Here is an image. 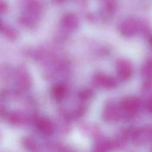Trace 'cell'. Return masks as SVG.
Segmentation results:
<instances>
[{
  "mask_svg": "<svg viewBox=\"0 0 152 152\" xmlns=\"http://www.w3.org/2000/svg\"><path fill=\"white\" fill-rule=\"evenodd\" d=\"M116 69L118 77L123 80H126L129 79L132 75V65L126 59H118L116 64Z\"/></svg>",
  "mask_w": 152,
  "mask_h": 152,
  "instance_id": "6da1fadb",
  "label": "cell"
},
{
  "mask_svg": "<svg viewBox=\"0 0 152 152\" xmlns=\"http://www.w3.org/2000/svg\"><path fill=\"white\" fill-rule=\"evenodd\" d=\"M36 127L38 131L45 135H52L55 129V124L52 120L48 118H39L36 122Z\"/></svg>",
  "mask_w": 152,
  "mask_h": 152,
  "instance_id": "7a4b0ae2",
  "label": "cell"
},
{
  "mask_svg": "<svg viewBox=\"0 0 152 152\" xmlns=\"http://www.w3.org/2000/svg\"><path fill=\"white\" fill-rule=\"evenodd\" d=\"M94 81L98 86L106 89L112 88L116 85L115 80L103 72L97 73L94 77Z\"/></svg>",
  "mask_w": 152,
  "mask_h": 152,
  "instance_id": "3957f363",
  "label": "cell"
},
{
  "mask_svg": "<svg viewBox=\"0 0 152 152\" xmlns=\"http://www.w3.org/2000/svg\"><path fill=\"white\" fill-rule=\"evenodd\" d=\"M122 109L128 114L135 113L139 108L138 100L134 97H129L124 99L121 103Z\"/></svg>",
  "mask_w": 152,
  "mask_h": 152,
  "instance_id": "277c9868",
  "label": "cell"
},
{
  "mask_svg": "<svg viewBox=\"0 0 152 152\" xmlns=\"http://www.w3.org/2000/svg\"><path fill=\"white\" fill-rule=\"evenodd\" d=\"M136 23L132 20H128L123 22L121 27V32L125 37H130L134 35L136 31Z\"/></svg>",
  "mask_w": 152,
  "mask_h": 152,
  "instance_id": "5b68a950",
  "label": "cell"
},
{
  "mask_svg": "<svg viewBox=\"0 0 152 152\" xmlns=\"http://www.w3.org/2000/svg\"><path fill=\"white\" fill-rule=\"evenodd\" d=\"M119 118V113L116 106L109 104L103 111V118L108 122L115 121Z\"/></svg>",
  "mask_w": 152,
  "mask_h": 152,
  "instance_id": "8992f818",
  "label": "cell"
},
{
  "mask_svg": "<svg viewBox=\"0 0 152 152\" xmlns=\"http://www.w3.org/2000/svg\"><path fill=\"white\" fill-rule=\"evenodd\" d=\"M62 24L66 28L74 29L77 27L78 20L75 15L73 14H67L62 17Z\"/></svg>",
  "mask_w": 152,
  "mask_h": 152,
  "instance_id": "52a82bcc",
  "label": "cell"
},
{
  "mask_svg": "<svg viewBox=\"0 0 152 152\" xmlns=\"http://www.w3.org/2000/svg\"><path fill=\"white\" fill-rule=\"evenodd\" d=\"M52 95L56 100H61L66 95V90L65 86L61 84H56L52 87Z\"/></svg>",
  "mask_w": 152,
  "mask_h": 152,
  "instance_id": "ba28073f",
  "label": "cell"
},
{
  "mask_svg": "<svg viewBox=\"0 0 152 152\" xmlns=\"http://www.w3.org/2000/svg\"><path fill=\"white\" fill-rule=\"evenodd\" d=\"M22 116L18 113H12L9 116L10 122L14 125H19L23 121Z\"/></svg>",
  "mask_w": 152,
  "mask_h": 152,
  "instance_id": "9c48e42d",
  "label": "cell"
},
{
  "mask_svg": "<svg viewBox=\"0 0 152 152\" xmlns=\"http://www.w3.org/2000/svg\"><path fill=\"white\" fill-rule=\"evenodd\" d=\"M4 30V34L6 35L7 37H8L9 39L12 40H15L17 37V33L11 28H6L4 27V28L1 27V31Z\"/></svg>",
  "mask_w": 152,
  "mask_h": 152,
  "instance_id": "30bf717a",
  "label": "cell"
},
{
  "mask_svg": "<svg viewBox=\"0 0 152 152\" xmlns=\"http://www.w3.org/2000/svg\"><path fill=\"white\" fill-rule=\"evenodd\" d=\"M23 145L30 150H35L36 148V145L33 141L30 138H24L23 141Z\"/></svg>",
  "mask_w": 152,
  "mask_h": 152,
  "instance_id": "8fae6325",
  "label": "cell"
},
{
  "mask_svg": "<svg viewBox=\"0 0 152 152\" xmlns=\"http://www.w3.org/2000/svg\"><path fill=\"white\" fill-rule=\"evenodd\" d=\"M92 96H93V92L90 89H85L80 91L79 93L80 98L84 100L89 99Z\"/></svg>",
  "mask_w": 152,
  "mask_h": 152,
  "instance_id": "7c38bea8",
  "label": "cell"
},
{
  "mask_svg": "<svg viewBox=\"0 0 152 152\" xmlns=\"http://www.w3.org/2000/svg\"><path fill=\"white\" fill-rule=\"evenodd\" d=\"M144 88H150L152 87V75H149L147 77V79L144 84Z\"/></svg>",
  "mask_w": 152,
  "mask_h": 152,
  "instance_id": "4fadbf2b",
  "label": "cell"
},
{
  "mask_svg": "<svg viewBox=\"0 0 152 152\" xmlns=\"http://www.w3.org/2000/svg\"><path fill=\"white\" fill-rule=\"evenodd\" d=\"M147 109L151 113H152V98L150 99L146 104Z\"/></svg>",
  "mask_w": 152,
  "mask_h": 152,
  "instance_id": "5bb4252c",
  "label": "cell"
},
{
  "mask_svg": "<svg viewBox=\"0 0 152 152\" xmlns=\"http://www.w3.org/2000/svg\"><path fill=\"white\" fill-rule=\"evenodd\" d=\"M148 42H149L150 45H151V46L152 47V36H151L149 37Z\"/></svg>",
  "mask_w": 152,
  "mask_h": 152,
  "instance_id": "9a60e30c",
  "label": "cell"
},
{
  "mask_svg": "<svg viewBox=\"0 0 152 152\" xmlns=\"http://www.w3.org/2000/svg\"><path fill=\"white\" fill-rule=\"evenodd\" d=\"M56 1H64V0H56Z\"/></svg>",
  "mask_w": 152,
  "mask_h": 152,
  "instance_id": "2e32d148",
  "label": "cell"
}]
</instances>
